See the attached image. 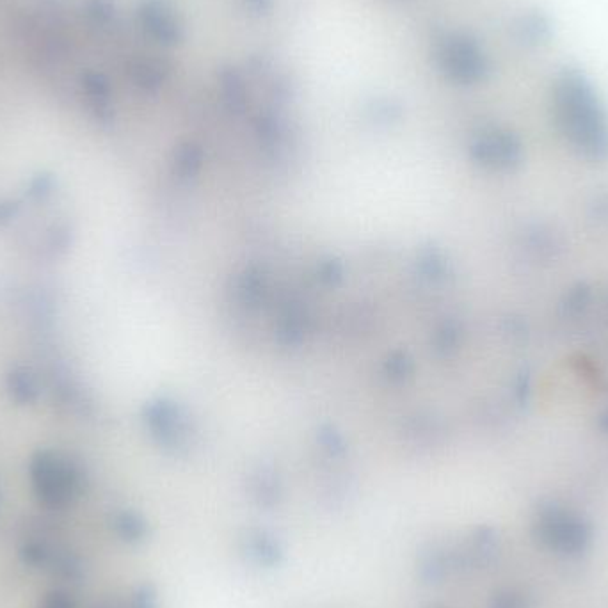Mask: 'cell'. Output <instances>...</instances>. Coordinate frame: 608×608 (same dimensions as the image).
I'll use <instances>...</instances> for the list:
<instances>
[{
    "mask_svg": "<svg viewBox=\"0 0 608 608\" xmlns=\"http://www.w3.org/2000/svg\"><path fill=\"white\" fill-rule=\"evenodd\" d=\"M253 544H255L253 552H255V555H258L260 562L274 564V562L278 560V557H280V550L276 548V544L272 541V537L258 534V536L253 537Z\"/></svg>",
    "mask_w": 608,
    "mask_h": 608,
    "instance_id": "6da1fadb",
    "label": "cell"
},
{
    "mask_svg": "<svg viewBox=\"0 0 608 608\" xmlns=\"http://www.w3.org/2000/svg\"><path fill=\"white\" fill-rule=\"evenodd\" d=\"M50 608H70L68 607V603H66V601L61 600V598H57V600H54V603H52V607Z\"/></svg>",
    "mask_w": 608,
    "mask_h": 608,
    "instance_id": "7a4b0ae2",
    "label": "cell"
}]
</instances>
